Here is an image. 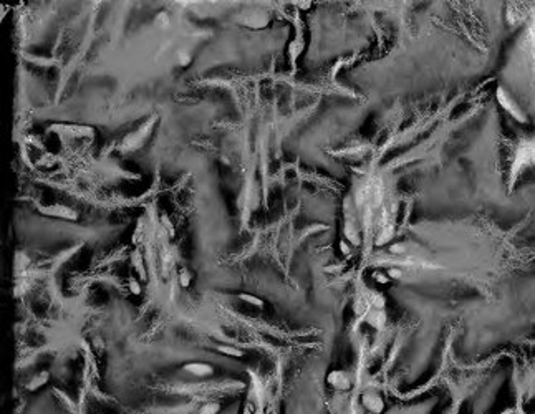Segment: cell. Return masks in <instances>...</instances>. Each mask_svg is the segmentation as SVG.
<instances>
[{
	"label": "cell",
	"mask_w": 535,
	"mask_h": 414,
	"mask_svg": "<svg viewBox=\"0 0 535 414\" xmlns=\"http://www.w3.org/2000/svg\"><path fill=\"white\" fill-rule=\"evenodd\" d=\"M142 236H144V229H142V220H139V222H138V227H136L134 232H133V236H131V244L134 245V247L141 242Z\"/></svg>",
	"instance_id": "obj_23"
},
{
	"label": "cell",
	"mask_w": 535,
	"mask_h": 414,
	"mask_svg": "<svg viewBox=\"0 0 535 414\" xmlns=\"http://www.w3.org/2000/svg\"><path fill=\"white\" fill-rule=\"evenodd\" d=\"M302 52H303V43H302L300 40L290 41V45H288V57H290V60H292V62H295V60L300 57Z\"/></svg>",
	"instance_id": "obj_19"
},
{
	"label": "cell",
	"mask_w": 535,
	"mask_h": 414,
	"mask_svg": "<svg viewBox=\"0 0 535 414\" xmlns=\"http://www.w3.org/2000/svg\"><path fill=\"white\" fill-rule=\"evenodd\" d=\"M182 371L192 378L206 380V378L214 376L216 368H214L211 363H206V361H186L182 364Z\"/></svg>",
	"instance_id": "obj_9"
},
{
	"label": "cell",
	"mask_w": 535,
	"mask_h": 414,
	"mask_svg": "<svg viewBox=\"0 0 535 414\" xmlns=\"http://www.w3.org/2000/svg\"><path fill=\"white\" fill-rule=\"evenodd\" d=\"M129 262H131V267L136 272V275L139 277V280H146L148 272H146V265H144V257H142L139 249H134L131 254H129Z\"/></svg>",
	"instance_id": "obj_11"
},
{
	"label": "cell",
	"mask_w": 535,
	"mask_h": 414,
	"mask_svg": "<svg viewBox=\"0 0 535 414\" xmlns=\"http://www.w3.org/2000/svg\"><path fill=\"white\" fill-rule=\"evenodd\" d=\"M297 5H299V7H300V9H303V10H307V9H310V7H312V4H310V2H299Z\"/></svg>",
	"instance_id": "obj_29"
},
{
	"label": "cell",
	"mask_w": 535,
	"mask_h": 414,
	"mask_svg": "<svg viewBox=\"0 0 535 414\" xmlns=\"http://www.w3.org/2000/svg\"><path fill=\"white\" fill-rule=\"evenodd\" d=\"M214 350H216L217 353H221V355L224 356H229V358H244L246 356V351L242 350V348H237L234 345H216L214 346Z\"/></svg>",
	"instance_id": "obj_14"
},
{
	"label": "cell",
	"mask_w": 535,
	"mask_h": 414,
	"mask_svg": "<svg viewBox=\"0 0 535 414\" xmlns=\"http://www.w3.org/2000/svg\"><path fill=\"white\" fill-rule=\"evenodd\" d=\"M176 62H177V65H179V67L186 68V67H189V65L192 63V55H191L189 52L179 50V52L176 53Z\"/></svg>",
	"instance_id": "obj_20"
},
{
	"label": "cell",
	"mask_w": 535,
	"mask_h": 414,
	"mask_svg": "<svg viewBox=\"0 0 535 414\" xmlns=\"http://www.w3.org/2000/svg\"><path fill=\"white\" fill-rule=\"evenodd\" d=\"M533 163V143L530 140H527L524 143H520L519 148H517L515 156H514V164H512V176L517 177L519 174H522V171L525 167L532 166Z\"/></svg>",
	"instance_id": "obj_3"
},
{
	"label": "cell",
	"mask_w": 535,
	"mask_h": 414,
	"mask_svg": "<svg viewBox=\"0 0 535 414\" xmlns=\"http://www.w3.org/2000/svg\"><path fill=\"white\" fill-rule=\"evenodd\" d=\"M221 411H222V404L219 401H207V403L201 404L194 414H221Z\"/></svg>",
	"instance_id": "obj_16"
},
{
	"label": "cell",
	"mask_w": 535,
	"mask_h": 414,
	"mask_svg": "<svg viewBox=\"0 0 535 414\" xmlns=\"http://www.w3.org/2000/svg\"><path fill=\"white\" fill-rule=\"evenodd\" d=\"M38 163H40V166H43V167H53V166H55V163H57V158H55V156H52V154H45V156H41Z\"/></svg>",
	"instance_id": "obj_25"
},
{
	"label": "cell",
	"mask_w": 535,
	"mask_h": 414,
	"mask_svg": "<svg viewBox=\"0 0 535 414\" xmlns=\"http://www.w3.org/2000/svg\"><path fill=\"white\" fill-rule=\"evenodd\" d=\"M390 252H391V254H395V255H401V254H404V252H406V245L401 244V242L393 244V245L390 247Z\"/></svg>",
	"instance_id": "obj_28"
},
{
	"label": "cell",
	"mask_w": 535,
	"mask_h": 414,
	"mask_svg": "<svg viewBox=\"0 0 535 414\" xmlns=\"http://www.w3.org/2000/svg\"><path fill=\"white\" fill-rule=\"evenodd\" d=\"M326 385H328L331 389H335V391L345 393V391H350V389H352L353 381H352V376H350L347 370L335 368V370H330L328 373H326Z\"/></svg>",
	"instance_id": "obj_5"
},
{
	"label": "cell",
	"mask_w": 535,
	"mask_h": 414,
	"mask_svg": "<svg viewBox=\"0 0 535 414\" xmlns=\"http://www.w3.org/2000/svg\"><path fill=\"white\" fill-rule=\"evenodd\" d=\"M38 211L52 219H62L68 222H76L78 220V212L73 207L65 206V204H50V206H40Z\"/></svg>",
	"instance_id": "obj_4"
},
{
	"label": "cell",
	"mask_w": 535,
	"mask_h": 414,
	"mask_svg": "<svg viewBox=\"0 0 535 414\" xmlns=\"http://www.w3.org/2000/svg\"><path fill=\"white\" fill-rule=\"evenodd\" d=\"M371 277H373V280L376 282V284H379V285H388L390 282H391L388 275H386L384 272H379V270H376V272H373V273H371Z\"/></svg>",
	"instance_id": "obj_24"
},
{
	"label": "cell",
	"mask_w": 535,
	"mask_h": 414,
	"mask_svg": "<svg viewBox=\"0 0 535 414\" xmlns=\"http://www.w3.org/2000/svg\"><path fill=\"white\" fill-rule=\"evenodd\" d=\"M240 23L244 27H249L252 30H260L269 25V20H270V15L267 14L265 10L262 9H252L246 12V14L240 15Z\"/></svg>",
	"instance_id": "obj_7"
},
{
	"label": "cell",
	"mask_w": 535,
	"mask_h": 414,
	"mask_svg": "<svg viewBox=\"0 0 535 414\" xmlns=\"http://www.w3.org/2000/svg\"><path fill=\"white\" fill-rule=\"evenodd\" d=\"M154 27H156V28H159V30H164V28H168L169 27V23H171V19H169V14H168V12H158V14H156V17H154Z\"/></svg>",
	"instance_id": "obj_18"
},
{
	"label": "cell",
	"mask_w": 535,
	"mask_h": 414,
	"mask_svg": "<svg viewBox=\"0 0 535 414\" xmlns=\"http://www.w3.org/2000/svg\"><path fill=\"white\" fill-rule=\"evenodd\" d=\"M496 100H497V103L501 105L502 110L507 113V115L512 116L515 121H519V123H527V121H528L527 113L522 110L520 105L517 103L512 95H510L504 86H497V89H496Z\"/></svg>",
	"instance_id": "obj_2"
},
{
	"label": "cell",
	"mask_w": 535,
	"mask_h": 414,
	"mask_svg": "<svg viewBox=\"0 0 535 414\" xmlns=\"http://www.w3.org/2000/svg\"><path fill=\"white\" fill-rule=\"evenodd\" d=\"M338 249H340L342 255H345V257L352 255V245H350L347 241H340V244H338Z\"/></svg>",
	"instance_id": "obj_27"
},
{
	"label": "cell",
	"mask_w": 535,
	"mask_h": 414,
	"mask_svg": "<svg viewBox=\"0 0 535 414\" xmlns=\"http://www.w3.org/2000/svg\"><path fill=\"white\" fill-rule=\"evenodd\" d=\"M48 381H50V371H46V370L37 371V373L32 375L30 380L27 381L25 389L28 393H37L41 388H45L46 385H48Z\"/></svg>",
	"instance_id": "obj_10"
},
{
	"label": "cell",
	"mask_w": 535,
	"mask_h": 414,
	"mask_svg": "<svg viewBox=\"0 0 535 414\" xmlns=\"http://www.w3.org/2000/svg\"><path fill=\"white\" fill-rule=\"evenodd\" d=\"M159 219H161V224H163V229H166V232H168V236L169 237H174V234H176V231H174V224H172V220L168 217V214H161V217H159Z\"/></svg>",
	"instance_id": "obj_22"
},
{
	"label": "cell",
	"mask_w": 535,
	"mask_h": 414,
	"mask_svg": "<svg viewBox=\"0 0 535 414\" xmlns=\"http://www.w3.org/2000/svg\"><path fill=\"white\" fill-rule=\"evenodd\" d=\"M361 404L370 414H383L386 409V401L378 391H365L361 394Z\"/></svg>",
	"instance_id": "obj_8"
},
{
	"label": "cell",
	"mask_w": 535,
	"mask_h": 414,
	"mask_svg": "<svg viewBox=\"0 0 535 414\" xmlns=\"http://www.w3.org/2000/svg\"><path fill=\"white\" fill-rule=\"evenodd\" d=\"M386 275L390 277V280H401L404 277V273H403L401 268H388Z\"/></svg>",
	"instance_id": "obj_26"
},
{
	"label": "cell",
	"mask_w": 535,
	"mask_h": 414,
	"mask_svg": "<svg viewBox=\"0 0 535 414\" xmlns=\"http://www.w3.org/2000/svg\"><path fill=\"white\" fill-rule=\"evenodd\" d=\"M237 298H239L240 302L251 305V307H254V308H257V310H264V308H265L264 298H260L259 295H252V293H246V292H244V293H239V295H237Z\"/></svg>",
	"instance_id": "obj_15"
},
{
	"label": "cell",
	"mask_w": 535,
	"mask_h": 414,
	"mask_svg": "<svg viewBox=\"0 0 535 414\" xmlns=\"http://www.w3.org/2000/svg\"><path fill=\"white\" fill-rule=\"evenodd\" d=\"M156 121H158V116L154 115L150 119H146L138 129H134L128 136H124V140L120 143V146H118L120 153H124V154L134 153V151H139L142 146H146V143L150 141L154 128H156Z\"/></svg>",
	"instance_id": "obj_1"
},
{
	"label": "cell",
	"mask_w": 535,
	"mask_h": 414,
	"mask_svg": "<svg viewBox=\"0 0 535 414\" xmlns=\"http://www.w3.org/2000/svg\"><path fill=\"white\" fill-rule=\"evenodd\" d=\"M365 320H366V323H368V325H370L371 328H374V330H383L384 325H386V320H388V318H386L384 310L371 308V310L366 313Z\"/></svg>",
	"instance_id": "obj_12"
},
{
	"label": "cell",
	"mask_w": 535,
	"mask_h": 414,
	"mask_svg": "<svg viewBox=\"0 0 535 414\" xmlns=\"http://www.w3.org/2000/svg\"><path fill=\"white\" fill-rule=\"evenodd\" d=\"M48 131L53 133H60L63 136H71V137H93L94 129L91 126L86 124H52Z\"/></svg>",
	"instance_id": "obj_6"
},
{
	"label": "cell",
	"mask_w": 535,
	"mask_h": 414,
	"mask_svg": "<svg viewBox=\"0 0 535 414\" xmlns=\"http://www.w3.org/2000/svg\"><path fill=\"white\" fill-rule=\"evenodd\" d=\"M343 234H345V239L352 244V245H360V232L358 229H356V224L352 220V219H347L345 220V225H343Z\"/></svg>",
	"instance_id": "obj_13"
},
{
	"label": "cell",
	"mask_w": 535,
	"mask_h": 414,
	"mask_svg": "<svg viewBox=\"0 0 535 414\" xmlns=\"http://www.w3.org/2000/svg\"><path fill=\"white\" fill-rule=\"evenodd\" d=\"M128 290H129L131 295H141V293H142L141 282L138 279H134V277H129L128 279Z\"/></svg>",
	"instance_id": "obj_21"
},
{
	"label": "cell",
	"mask_w": 535,
	"mask_h": 414,
	"mask_svg": "<svg viewBox=\"0 0 535 414\" xmlns=\"http://www.w3.org/2000/svg\"><path fill=\"white\" fill-rule=\"evenodd\" d=\"M192 279H194V273L192 270H189L187 267H181L179 268V275H177V280H179V285L182 287V289H189L192 284Z\"/></svg>",
	"instance_id": "obj_17"
}]
</instances>
